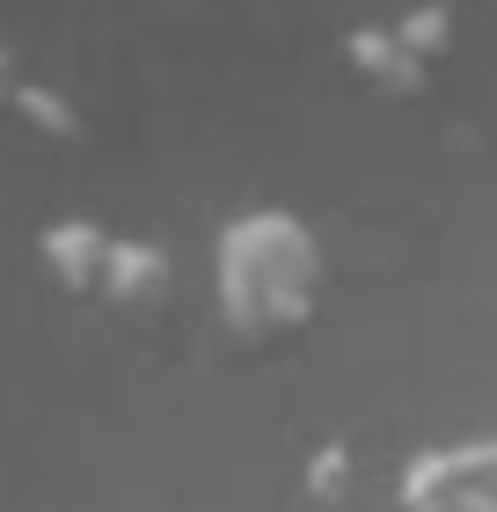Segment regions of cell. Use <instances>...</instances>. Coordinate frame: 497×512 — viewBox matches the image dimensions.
<instances>
[{
    "label": "cell",
    "mask_w": 497,
    "mask_h": 512,
    "mask_svg": "<svg viewBox=\"0 0 497 512\" xmlns=\"http://www.w3.org/2000/svg\"><path fill=\"white\" fill-rule=\"evenodd\" d=\"M220 293L242 330L271 337L307 322V300H315V249L293 220H242L220 242Z\"/></svg>",
    "instance_id": "cell-1"
}]
</instances>
